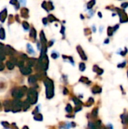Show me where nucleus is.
I'll return each mask as SVG.
<instances>
[{"label": "nucleus", "mask_w": 128, "mask_h": 129, "mask_svg": "<svg viewBox=\"0 0 128 129\" xmlns=\"http://www.w3.org/2000/svg\"><path fill=\"white\" fill-rule=\"evenodd\" d=\"M44 85L45 86V95L46 98L50 100L54 97V84L52 79L48 77H45L43 79Z\"/></svg>", "instance_id": "obj_1"}, {"label": "nucleus", "mask_w": 128, "mask_h": 129, "mask_svg": "<svg viewBox=\"0 0 128 129\" xmlns=\"http://www.w3.org/2000/svg\"><path fill=\"white\" fill-rule=\"evenodd\" d=\"M28 88L26 86H21V87H15L11 91V95L15 99H20L22 98L26 93H27Z\"/></svg>", "instance_id": "obj_2"}, {"label": "nucleus", "mask_w": 128, "mask_h": 129, "mask_svg": "<svg viewBox=\"0 0 128 129\" xmlns=\"http://www.w3.org/2000/svg\"><path fill=\"white\" fill-rule=\"evenodd\" d=\"M38 93L35 90L34 87L30 88L28 89L27 91V101L30 103L31 105H34L37 103L38 101Z\"/></svg>", "instance_id": "obj_3"}, {"label": "nucleus", "mask_w": 128, "mask_h": 129, "mask_svg": "<svg viewBox=\"0 0 128 129\" xmlns=\"http://www.w3.org/2000/svg\"><path fill=\"white\" fill-rule=\"evenodd\" d=\"M23 110V102L20 99H14L12 101V112L17 113Z\"/></svg>", "instance_id": "obj_4"}, {"label": "nucleus", "mask_w": 128, "mask_h": 129, "mask_svg": "<svg viewBox=\"0 0 128 129\" xmlns=\"http://www.w3.org/2000/svg\"><path fill=\"white\" fill-rule=\"evenodd\" d=\"M88 126L89 129H100L103 125L101 120L97 119L96 121H89Z\"/></svg>", "instance_id": "obj_5"}, {"label": "nucleus", "mask_w": 128, "mask_h": 129, "mask_svg": "<svg viewBox=\"0 0 128 129\" xmlns=\"http://www.w3.org/2000/svg\"><path fill=\"white\" fill-rule=\"evenodd\" d=\"M2 51L5 55H9V56H13L16 52V51L10 45H5Z\"/></svg>", "instance_id": "obj_6"}, {"label": "nucleus", "mask_w": 128, "mask_h": 129, "mask_svg": "<svg viewBox=\"0 0 128 129\" xmlns=\"http://www.w3.org/2000/svg\"><path fill=\"white\" fill-rule=\"evenodd\" d=\"M43 76V75H41V74H36V75H32V76H30L29 77V79H28V82L29 85H35L38 79L41 78V76Z\"/></svg>", "instance_id": "obj_7"}, {"label": "nucleus", "mask_w": 128, "mask_h": 129, "mask_svg": "<svg viewBox=\"0 0 128 129\" xmlns=\"http://www.w3.org/2000/svg\"><path fill=\"white\" fill-rule=\"evenodd\" d=\"M3 106H4V109L6 113L12 111V101H5L3 102Z\"/></svg>", "instance_id": "obj_8"}, {"label": "nucleus", "mask_w": 128, "mask_h": 129, "mask_svg": "<svg viewBox=\"0 0 128 129\" xmlns=\"http://www.w3.org/2000/svg\"><path fill=\"white\" fill-rule=\"evenodd\" d=\"M20 73H21L23 75H24V76L30 75V74L32 73V72L31 67H28V66H27V67H23V68H20Z\"/></svg>", "instance_id": "obj_9"}, {"label": "nucleus", "mask_w": 128, "mask_h": 129, "mask_svg": "<svg viewBox=\"0 0 128 129\" xmlns=\"http://www.w3.org/2000/svg\"><path fill=\"white\" fill-rule=\"evenodd\" d=\"M98 110H99L98 107H95L91 111V121H96V120H97Z\"/></svg>", "instance_id": "obj_10"}, {"label": "nucleus", "mask_w": 128, "mask_h": 129, "mask_svg": "<svg viewBox=\"0 0 128 129\" xmlns=\"http://www.w3.org/2000/svg\"><path fill=\"white\" fill-rule=\"evenodd\" d=\"M121 119L124 125H128V112H125L122 115H121Z\"/></svg>", "instance_id": "obj_11"}, {"label": "nucleus", "mask_w": 128, "mask_h": 129, "mask_svg": "<svg viewBox=\"0 0 128 129\" xmlns=\"http://www.w3.org/2000/svg\"><path fill=\"white\" fill-rule=\"evenodd\" d=\"M7 15H8V12H7V9L6 8H5L4 10H2L0 12V21L2 23H4L5 21Z\"/></svg>", "instance_id": "obj_12"}, {"label": "nucleus", "mask_w": 128, "mask_h": 129, "mask_svg": "<svg viewBox=\"0 0 128 129\" xmlns=\"http://www.w3.org/2000/svg\"><path fill=\"white\" fill-rule=\"evenodd\" d=\"M91 91L93 94H100L102 92V88L99 85H94L92 88H91Z\"/></svg>", "instance_id": "obj_13"}, {"label": "nucleus", "mask_w": 128, "mask_h": 129, "mask_svg": "<svg viewBox=\"0 0 128 129\" xmlns=\"http://www.w3.org/2000/svg\"><path fill=\"white\" fill-rule=\"evenodd\" d=\"M77 49H78V54H79L81 58L83 60H87V59H88V58H87V56H86V54H84V51L81 49V48L80 46H78V47L77 48Z\"/></svg>", "instance_id": "obj_14"}, {"label": "nucleus", "mask_w": 128, "mask_h": 129, "mask_svg": "<svg viewBox=\"0 0 128 129\" xmlns=\"http://www.w3.org/2000/svg\"><path fill=\"white\" fill-rule=\"evenodd\" d=\"M37 63H38V61L35 58H29L27 60V66L29 67L35 66V64H37Z\"/></svg>", "instance_id": "obj_15"}, {"label": "nucleus", "mask_w": 128, "mask_h": 129, "mask_svg": "<svg viewBox=\"0 0 128 129\" xmlns=\"http://www.w3.org/2000/svg\"><path fill=\"white\" fill-rule=\"evenodd\" d=\"M20 14H21L22 17H23V18H28V17H29V10L27 8H23L21 9Z\"/></svg>", "instance_id": "obj_16"}, {"label": "nucleus", "mask_w": 128, "mask_h": 129, "mask_svg": "<svg viewBox=\"0 0 128 129\" xmlns=\"http://www.w3.org/2000/svg\"><path fill=\"white\" fill-rule=\"evenodd\" d=\"M79 82H81V83H84L87 85H89L91 84V81H90L87 77H84V76H81L80 79H79Z\"/></svg>", "instance_id": "obj_17"}, {"label": "nucleus", "mask_w": 128, "mask_h": 129, "mask_svg": "<svg viewBox=\"0 0 128 129\" xmlns=\"http://www.w3.org/2000/svg\"><path fill=\"white\" fill-rule=\"evenodd\" d=\"M30 106H31V104H30V103L27 100L23 101V111H26L30 107Z\"/></svg>", "instance_id": "obj_18"}, {"label": "nucleus", "mask_w": 128, "mask_h": 129, "mask_svg": "<svg viewBox=\"0 0 128 129\" xmlns=\"http://www.w3.org/2000/svg\"><path fill=\"white\" fill-rule=\"evenodd\" d=\"M72 101L74 102V104H75V106H77V105H83V103L81 102V101L79 98H76V97H75V96L72 97Z\"/></svg>", "instance_id": "obj_19"}, {"label": "nucleus", "mask_w": 128, "mask_h": 129, "mask_svg": "<svg viewBox=\"0 0 128 129\" xmlns=\"http://www.w3.org/2000/svg\"><path fill=\"white\" fill-rule=\"evenodd\" d=\"M65 110H66V112L68 114H72V113H73V108H72V105L69 104H68L66 105V108H65Z\"/></svg>", "instance_id": "obj_20"}, {"label": "nucleus", "mask_w": 128, "mask_h": 129, "mask_svg": "<svg viewBox=\"0 0 128 129\" xmlns=\"http://www.w3.org/2000/svg\"><path fill=\"white\" fill-rule=\"evenodd\" d=\"M94 104V98H88V100L87 101V102L84 104V106L85 107H91L92 104Z\"/></svg>", "instance_id": "obj_21"}, {"label": "nucleus", "mask_w": 128, "mask_h": 129, "mask_svg": "<svg viewBox=\"0 0 128 129\" xmlns=\"http://www.w3.org/2000/svg\"><path fill=\"white\" fill-rule=\"evenodd\" d=\"M33 119H34V120H35V121L41 122V121L43 120V116H42L41 113H38V114H36V115L34 116Z\"/></svg>", "instance_id": "obj_22"}, {"label": "nucleus", "mask_w": 128, "mask_h": 129, "mask_svg": "<svg viewBox=\"0 0 128 129\" xmlns=\"http://www.w3.org/2000/svg\"><path fill=\"white\" fill-rule=\"evenodd\" d=\"M14 65L15 64L14 63H12L11 60H8V61L6 62V66H7V67H8V69L9 70H12L14 68Z\"/></svg>", "instance_id": "obj_23"}, {"label": "nucleus", "mask_w": 128, "mask_h": 129, "mask_svg": "<svg viewBox=\"0 0 128 129\" xmlns=\"http://www.w3.org/2000/svg\"><path fill=\"white\" fill-rule=\"evenodd\" d=\"M71 127H72L71 123H69V122H65L60 125V128L61 129H69Z\"/></svg>", "instance_id": "obj_24"}, {"label": "nucleus", "mask_w": 128, "mask_h": 129, "mask_svg": "<svg viewBox=\"0 0 128 129\" xmlns=\"http://www.w3.org/2000/svg\"><path fill=\"white\" fill-rule=\"evenodd\" d=\"M26 47H27V51H28L29 54H35V51H34V50H33V48H32V45L30 44H27Z\"/></svg>", "instance_id": "obj_25"}, {"label": "nucleus", "mask_w": 128, "mask_h": 129, "mask_svg": "<svg viewBox=\"0 0 128 129\" xmlns=\"http://www.w3.org/2000/svg\"><path fill=\"white\" fill-rule=\"evenodd\" d=\"M5 39V31L4 28H0V39L4 40Z\"/></svg>", "instance_id": "obj_26"}, {"label": "nucleus", "mask_w": 128, "mask_h": 129, "mask_svg": "<svg viewBox=\"0 0 128 129\" xmlns=\"http://www.w3.org/2000/svg\"><path fill=\"white\" fill-rule=\"evenodd\" d=\"M29 36L32 39H35L36 38V31L34 28H32L31 30H30V33H29Z\"/></svg>", "instance_id": "obj_27"}, {"label": "nucleus", "mask_w": 128, "mask_h": 129, "mask_svg": "<svg viewBox=\"0 0 128 129\" xmlns=\"http://www.w3.org/2000/svg\"><path fill=\"white\" fill-rule=\"evenodd\" d=\"M86 70V66H85V63L81 62L79 63V70L81 71V72H84V70Z\"/></svg>", "instance_id": "obj_28"}, {"label": "nucleus", "mask_w": 128, "mask_h": 129, "mask_svg": "<svg viewBox=\"0 0 128 129\" xmlns=\"http://www.w3.org/2000/svg\"><path fill=\"white\" fill-rule=\"evenodd\" d=\"M81 110H82V105H77V106L75 107L73 110H74L75 113H78V112H80Z\"/></svg>", "instance_id": "obj_29"}, {"label": "nucleus", "mask_w": 128, "mask_h": 129, "mask_svg": "<svg viewBox=\"0 0 128 129\" xmlns=\"http://www.w3.org/2000/svg\"><path fill=\"white\" fill-rule=\"evenodd\" d=\"M2 125L5 128V129H9L10 128V124L8 122H2Z\"/></svg>", "instance_id": "obj_30"}, {"label": "nucleus", "mask_w": 128, "mask_h": 129, "mask_svg": "<svg viewBox=\"0 0 128 129\" xmlns=\"http://www.w3.org/2000/svg\"><path fill=\"white\" fill-rule=\"evenodd\" d=\"M5 59V54L2 50H0V61H3Z\"/></svg>", "instance_id": "obj_31"}, {"label": "nucleus", "mask_w": 128, "mask_h": 129, "mask_svg": "<svg viewBox=\"0 0 128 129\" xmlns=\"http://www.w3.org/2000/svg\"><path fill=\"white\" fill-rule=\"evenodd\" d=\"M22 25H23V27L24 28V29H25V30H27V29H29V23H28L27 22H26V21H23V22L22 23Z\"/></svg>", "instance_id": "obj_32"}, {"label": "nucleus", "mask_w": 128, "mask_h": 129, "mask_svg": "<svg viewBox=\"0 0 128 129\" xmlns=\"http://www.w3.org/2000/svg\"><path fill=\"white\" fill-rule=\"evenodd\" d=\"M17 65L19 67V68H20H20H23V67H24V61H23V60H19Z\"/></svg>", "instance_id": "obj_33"}, {"label": "nucleus", "mask_w": 128, "mask_h": 129, "mask_svg": "<svg viewBox=\"0 0 128 129\" xmlns=\"http://www.w3.org/2000/svg\"><path fill=\"white\" fill-rule=\"evenodd\" d=\"M63 94H64V95H67V94H69V89H68L66 87H64V88H63Z\"/></svg>", "instance_id": "obj_34"}, {"label": "nucleus", "mask_w": 128, "mask_h": 129, "mask_svg": "<svg viewBox=\"0 0 128 129\" xmlns=\"http://www.w3.org/2000/svg\"><path fill=\"white\" fill-rule=\"evenodd\" d=\"M38 112H39V107H35V109L34 110V111L32 112V114L35 116V115H36V114L39 113Z\"/></svg>", "instance_id": "obj_35"}, {"label": "nucleus", "mask_w": 128, "mask_h": 129, "mask_svg": "<svg viewBox=\"0 0 128 129\" xmlns=\"http://www.w3.org/2000/svg\"><path fill=\"white\" fill-rule=\"evenodd\" d=\"M103 72H104V70H103V69L99 68V70H97V75H99V76H101V75L103 73Z\"/></svg>", "instance_id": "obj_36"}, {"label": "nucleus", "mask_w": 128, "mask_h": 129, "mask_svg": "<svg viewBox=\"0 0 128 129\" xmlns=\"http://www.w3.org/2000/svg\"><path fill=\"white\" fill-rule=\"evenodd\" d=\"M51 57H52L54 59H57V58L59 57V54H58L57 53H56V52H55V53H54V52H53V53L51 54Z\"/></svg>", "instance_id": "obj_37"}, {"label": "nucleus", "mask_w": 128, "mask_h": 129, "mask_svg": "<svg viewBox=\"0 0 128 129\" xmlns=\"http://www.w3.org/2000/svg\"><path fill=\"white\" fill-rule=\"evenodd\" d=\"M125 66H126V61H124L122 63L118 64V67H119V68H123V67H124Z\"/></svg>", "instance_id": "obj_38"}, {"label": "nucleus", "mask_w": 128, "mask_h": 129, "mask_svg": "<svg viewBox=\"0 0 128 129\" xmlns=\"http://www.w3.org/2000/svg\"><path fill=\"white\" fill-rule=\"evenodd\" d=\"M62 78L63 79V80H64V82H65V83H68V78H67V76H66V75H62Z\"/></svg>", "instance_id": "obj_39"}, {"label": "nucleus", "mask_w": 128, "mask_h": 129, "mask_svg": "<svg viewBox=\"0 0 128 129\" xmlns=\"http://www.w3.org/2000/svg\"><path fill=\"white\" fill-rule=\"evenodd\" d=\"M4 69H5V65H4V63H3L2 61H0V71L4 70Z\"/></svg>", "instance_id": "obj_40"}, {"label": "nucleus", "mask_w": 128, "mask_h": 129, "mask_svg": "<svg viewBox=\"0 0 128 129\" xmlns=\"http://www.w3.org/2000/svg\"><path fill=\"white\" fill-rule=\"evenodd\" d=\"M13 20H14V17H13V15H10L9 16V24H11L12 22H13Z\"/></svg>", "instance_id": "obj_41"}, {"label": "nucleus", "mask_w": 128, "mask_h": 129, "mask_svg": "<svg viewBox=\"0 0 128 129\" xmlns=\"http://www.w3.org/2000/svg\"><path fill=\"white\" fill-rule=\"evenodd\" d=\"M10 4L17 5V0H10Z\"/></svg>", "instance_id": "obj_42"}, {"label": "nucleus", "mask_w": 128, "mask_h": 129, "mask_svg": "<svg viewBox=\"0 0 128 129\" xmlns=\"http://www.w3.org/2000/svg\"><path fill=\"white\" fill-rule=\"evenodd\" d=\"M99 70V67L97 66V65H95L94 67V72H95V73H97V70Z\"/></svg>", "instance_id": "obj_43"}, {"label": "nucleus", "mask_w": 128, "mask_h": 129, "mask_svg": "<svg viewBox=\"0 0 128 129\" xmlns=\"http://www.w3.org/2000/svg\"><path fill=\"white\" fill-rule=\"evenodd\" d=\"M20 3L22 5H25L26 3V0H19Z\"/></svg>", "instance_id": "obj_44"}, {"label": "nucleus", "mask_w": 128, "mask_h": 129, "mask_svg": "<svg viewBox=\"0 0 128 129\" xmlns=\"http://www.w3.org/2000/svg\"><path fill=\"white\" fill-rule=\"evenodd\" d=\"M106 127V128L107 129H113V126H112V124H110V123H109V124H108Z\"/></svg>", "instance_id": "obj_45"}, {"label": "nucleus", "mask_w": 128, "mask_h": 129, "mask_svg": "<svg viewBox=\"0 0 128 129\" xmlns=\"http://www.w3.org/2000/svg\"><path fill=\"white\" fill-rule=\"evenodd\" d=\"M11 129H19V128H18V127L16 125V124L14 122V123H12V128H11Z\"/></svg>", "instance_id": "obj_46"}, {"label": "nucleus", "mask_w": 128, "mask_h": 129, "mask_svg": "<svg viewBox=\"0 0 128 129\" xmlns=\"http://www.w3.org/2000/svg\"><path fill=\"white\" fill-rule=\"evenodd\" d=\"M66 117H68V118H74V117H75V115H72V114H68V115H66Z\"/></svg>", "instance_id": "obj_47"}, {"label": "nucleus", "mask_w": 128, "mask_h": 129, "mask_svg": "<svg viewBox=\"0 0 128 129\" xmlns=\"http://www.w3.org/2000/svg\"><path fill=\"white\" fill-rule=\"evenodd\" d=\"M5 45H4V44H2V43L0 42V50H3V48H5Z\"/></svg>", "instance_id": "obj_48"}, {"label": "nucleus", "mask_w": 128, "mask_h": 129, "mask_svg": "<svg viewBox=\"0 0 128 129\" xmlns=\"http://www.w3.org/2000/svg\"><path fill=\"white\" fill-rule=\"evenodd\" d=\"M71 126L72 127V128H75V126H76V124H75V122H71Z\"/></svg>", "instance_id": "obj_49"}, {"label": "nucleus", "mask_w": 128, "mask_h": 129, "mask_svg": "<svg viewBox=\"0 0 128 129\" xmlns=\"http://www.w3.org/2000/svg\"><path fill=\"white\" fill-rule=\"evenodd\" d=\"M22 129H29V127H28V126L25 125V126H23V128Z\"/></svg>", "instance_id": "obj_50"}, {"label": "nucleus", "mask_w": 128, "mask_h": 129, "mask_svg": "<svg viewBox=\"0 0 128 129\" xmlns=\"http://www.w3.org/2000/svg\"><path fill=\"white\" fill-rule=\"evenodd\" d=\"M100 129H107V128H106V126H102V127H101Z\"/></svg>", "instance_id": "obj_51"}, {"label": "nucleus", "mask_w": 128, "mask_h": 129, "mask_svg": "<svg viewBox=\"0 0 128 129\" xmlns=\"http://www.w3.org/2000/svg\"><path fill=\"white\" fill-rule=\"evenodd\" d=\"M127 76H128V70H127Z\"/></svg>", "instance_id": "obj_52"}, {"label": "nucleus", "mask_w": 128, "mask_h": 129, "mask_svg": "<svg viewBox=\"0 0 128 129\" xmlns=\"http://www.w3.org/2000/svg\"><path fill=\"white\" fill-rule=\"evenodd\" d=\"M0 108H1V104H0Z\"/></svg>", "instance_id": "obj_53"}]
</instances>
